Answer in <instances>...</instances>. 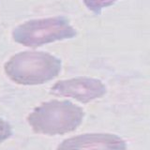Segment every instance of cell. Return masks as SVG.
I'll return each instance as SVG.
<instances>
[{
	"instance_id": "6da1fadb",
	"label": "cell",
	"mask_w": 150,
	"mask_h": 150,
	"mask_svg": "<svg viewBox=\"0 0 150 150\" xmlns=\"http://www.w3.org/2000/svg\"><path fill=\"white\" fill-rule=\"evenodd\" d=\"M84 112L81 107L68 100H52L37 107L28 116L34 131L46 135H58L76 129Z\"/></svg>"
},
{
	"instance_id": "7a4b0ae2",
	"label": "cell",
	"mask_w": 150,
	"mask_h": 150,
	"mask_svg": "<svg viewBox=\"0 0 150 150\" xmlns=\"http://www.w3.org/2000/svg\"><path fill=\"white\" fill-rule=\"evenodd\" d=\"M61 70V61L40 52H23L5 65V71L12 81L21 84H40L50 81Z\"/></svg>"
},
{
	"instance_id": "3957f363",
	"label": "cell",
	"mask_w": 150,
	"mask_h": 150,
	"mask_svg": "<svg viewBox=\"0 0 150 150\" xmlns=\"http://www.w3.org/2000/svg\"><path fill=\"white\" fill-rule=\"evenodd\" d=\"M76 30L64 17L33 20L19 25L13 32L17 42L29 47H38L49 42L70 39Z\"/></svg>"
},
{
	"instance_id": "277c9868",
	"label": "cell",
	"mask_w": 150,
	"mask_h": 150,
	"mask_svg": "<svg viewBox=\"0 0 150 150\" xmlns=\"http://www.w3.org/2000/svg\"><path fill=\"white\" fill-rule=\"evenodd\" d=\"M51 92L54 95L72 98L82 103H87L105 95L106 86L100 80L78 77L57 82Z\"/></svg>"
},
{
	"instance_id": "5b68a950",
	"label": "cell",
	"mask_w": 150,
	"mask_h": 150,
	"mask_svg": "<svg viewBox=\"0 0 150 150\" xmlns=\"http://www.w3.org/2000/svg\"><path fill=\"white\" fill-rule=\"evenodd\" d=\"M57 150H127V144L115 134L88 133L65 140Z\"/></svg>"
},
{
	"instance_id": "8992f818",
	"label": "cell",
	"mask_w": 150,
	"mask_h": 150,
	"mask_svg": "<svg viewBox=\"0 0 150 150\" xmlns=\"http://www.w3.org/2000/svg\"><path fill=\"white\" fill-rule=\"evenodd\" d=\"M117 0H83L86 6L97 14H100L101 9L115 4Z\"/></svg>"
},
{
	"instance_id": "52a82bcc",
	"label": "cell",
	"mask_w": 150,
	"mask_h": 150,
	"mask_svg": "<svg viewBox=\"0 0 150 150\" xmlns=\"http://www.w3.org/2000/svg\"><path fill=\"white\" fill-rule=\"evenodd\" d=\"M11 135V127L8 122L0 118V143L7 140Z\"/></svg>"
}]
</instances>
